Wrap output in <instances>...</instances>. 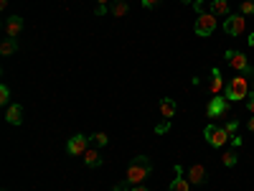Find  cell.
<instances>
[{"mask_svg":"<svg viewBox=\"0 0 254 191\" xmlns=\"http://www.w3.org/2000/svg\"><path fill=\"white\" fill-rule=\"evenodd\" d=\"M150 171H153V161L147 156H137V158H132L130 166H127L125 181H130L132 186H137V184H142L147 176H150Z\"/></svg>","mask_w":254,"mask_h":191,"instance_id":"cell-1","label":"cell"},{"mask_svg":"<svg viewBox=\"0 0 254 191\" xmlns=\"http://www.w3.org/2000/svg\"><path fill=\"white\" fill-rule=\"evenodd\" d=\"M89 143H92V138L76 133V135L69 138V143H66V153H69V156H84V153L89 151Z\"/></svg>","mask_w":254,"mask_h":191,"instance_id":"cell-6","label":"cell"},{"mask_svg":"<svg viewBox=\"0 0 254 191\" xmlns=\"http://www.w3.org/2000/svg\"><path fill=\"white\" fill-rule=\"evenodd\" d=\"M176 112H178V104H176V99H171V97H163V99H160V115H163V120H171Z\"/></svg>","mask_w":254,"mask_h":191,"instance_id":"cell-12","label":"cell"},{"mask_svg":"<svg viewBox=\"0 0 254 191\" xmlns=\"http://www.w3.org/2000/svg\"><path fill=\"white\" fill-rule=\"evenodd\" d=\"M242 143H244V140H242L239 135H231V145H234V148H242Z\"/></svg>","mask_w":254,"mask_h":191,"instance_id":"cell-28","label":"cell"},{"mask_svg":"<svg viewBox=\"0 0 254 191\" xmlns=\"http://www.w3.org/2000/svg\"><path fill=\"white\" fill-rule=\"evenodd\" d=\"M196 8V13H203V0H193V3H190Z\"/></svg>","mask_w":254,"mask_h":191,"instance_id":"cell-27","label":"cell"},{"mask_svg":"<svg viewBox=\"0 0 254 191\" xmlns=\"http://www.w3.org/2000/svg\"><path fill=\"white\" fill-rule=\"evenodd\" d=\"M249 49H254V33L249 36Z\"/></svg>","mask_w":254,"mask_h":191,"instance_id":"cell-34","label":"cell"},{"mask_svg":"<svg viewBox=\"0 0 254 191\" xmlns=\"http://www.w3.org/2000/svg\"><path fill=\"white\" fill-rule=\"evenodd\" d=\"M208 90H211V95H221L224 92V77H221V72L214 67L211 69V82H208Z\"/></svg>","mask_w":254,"mask_h":191,"instance_id":"cell-11","label":"cell"},{"mask_svg":"<svg viewBox=\"0 0 254 191\" xmlns=\"http://www.w3.org/2000/svg\"><path fill=\"white\" fill-rule=\"evenodd\" d=\"M239 13H242V15H254V0H242Z\"/></svg>","mask_w":254,"mask_h":191,"instance_id":"cell-21","label":"cell"},{"mask_svg":"<svg viewBox=\"0 0 254 191\" xmlns=\"http://www.w3.org/2000/svg\"><path fill=\"white\" fill-rule=\"evenodd\" d=\"M221 161H224V166H237V148H231V151H226L224 156H221Z\"/></svg>","mask_w":254,"mask_h":191,"instance_id":"cell-19","label":"cell"},{"mask_svg":"<svg viewBox=\"0 0 254 191\" xmlns=\"http://www.w3.org/2000/svg\"><path fill=\"white\" fill-rule=\"evenodd\" d=\"M226 110H229V99L221 97V95H214V97H211V102H208V107H206V115L208 117H219Z\"/></svg>","mask_w":254,"mask_h":191,"instance_id":"cell-8","label":"cell"},{"mask_svg":"<svg viewBox=\"0 0 254 191\" xmlns=\"http://www.w3.org/2000/svg\"><path fill=\"white\" fill-rule=\"evenodd\" d=\"M20 31H23V18L20 15H8L5 18V36H18Z\"/></svg>","mask_w":254,"mask_h":191,"instance_id":"cell-10","label":"cell"},{"mask_svg":"<svg viewBox=\"0 0 254 191\" xmlns=\"http://www.w3.org/2000/svg\"><path fill=\"white\" fill-rule=\"evenodd\" d=\"M203 138L208 140L211 148H224L229 143V133H226V127L224 125H206V130H203Z\"/></svg>","mask_w":254,"mask_h":191,"instance_id":"cell-3","label":"cell"},{"mask_svg":"<svg viewBox=\"0 0 254 191\" xmlns=\"http://www.w3.org/2000/svg\"><path fill=\"white\" fill-rule=\"evenodd\" d=\"M168 191H190V181L183 179V176H178V179H173L171 186H168Z\"/></svg>","mask_w":254,"mask_h":191,"instance_id":"cell-17","label":"cell"},{"mask_svg":"<svg viewBox=\"0 0 254 191\" xmlns=\"http://www.w3.org/2000/svg\"><path fill=\"white\" fill-rule=\"evenodd\" d=\"M112 191H132V184H130V181H122V184H117Z\"/></svg>","mask_w":254,"mask_h":191,"instance_id":"cell-25","label":"cell"},{"mask_svg":"<svg viewBox=\"0 0 254 191\" xmlns=\"http://www.w3.org/2000/svg\"><path fill=\"white\" fill-rule=\"evenodd\" d=\"M211 13L214 15H229V3L226 0H214V3H211Z\"/></svg>","mask_w":254,"mask_h":191,"instance_id":"cell-18","label":"cell"},{"mask_svg":"<svg viewBox=\"0 0 254 191\" xmlns=\"http://www.w3.org/2000/svg\"><path fill=\"white\" fill-rule=\"evenodd\" d=\"M8 8V0H0V10H5Z\"/></svg>","mask_w":254,"mask_h":191,"instance_id":"cell-33","label":"cell"},{"mask_svg":"<svg viewBox=\"0 0 254 191\" xmlns=\"http://www.w3.org/2000/svg\"><path fill=\"white\" fill-rule=\"evenodd\" d=\"M10 102V90H8V84H3L0 87V104H8Z\"/></svg>","mask_w":254,"mask_h":191,"instance_id":"cell-22","label":"cell"},{"mask_svg":"<svg viewBox=\"0 0 254 191\" xmlns=\"http://www.w3.org/2000/svg\"><path fill=\"white\" fill-rule=\"evenodd\" d=\"M224 56H226V61H229V67H234L239 74H254V67L249 64V59H247L242 51H237V49H229Z\"/></svg>","mask_w":254,"mask_h":191,"instance_id":"cell-4","label":"cell"},{"mask_svg":"<svg viewBox=\"0 0 254 191\" xmlns=\"http://www.w3.org/2000/svg\"><path fill=\"white\" fill-rule=\"evenodd\" d=\"M224 97L229 99V102H239V99H247L249 97V82H247V77H234L229 84H226V90H224Z\"/></svg>","mask_w":254,"mask_h":191,"instance_id":"cell-2","label":"cell"},{"mask_svg":"<svg viewBox=\"0 0 254 191\" xmlns=\"http://www.w3.org/2000/svg\"><path fill=\"white\" fill-rule=\"evenodd\" d=\"M224 127H226V133H229V135H237L239 122H237V120H229V122H224Z\"/></svg>","mask_w":254,"mask_h":191,"instance_id":"cell-23","label":"cell"},{"mask_svg":"<svg viewBox=\"0 0 254 191\" xmlns=\"http://www.w3.org/2000/svg\"><path fill=\"white\" fill-rule=\"evenodd\" d=\"M3 191H8V189H3Z\"/></svg>","mask_w":254,"mask_h":191,"instance_id":"cell-37","label":"cell"},{"mask_svg":"<svg viewBox=\"0 0 254 191\" xmlns=\"http://www.w3.org/2000/svg\"><path fill=\"white\" fill-rule=\"evenodd\" d=\"M247 110L254 115V92H249V97H247Z\"/></svg>","mask_w":254,"mask_h":191,"instance_id":"cell-26","label":"cell"},{"mask_svg":"<svg viewBox=\"0 0 254 191\" xmlns=\"http://www.w3.org/2000/svg\"><path fill=\"white\" fill-rule=\"evenodd\" d=\"M158 3H160V0H142V5H145V8H155Z\"/></svg>","mask_w":254,"mask_h":191,"instance_id":"cell-29","label":"cell"},{"mask_svg":"<svg viewBox=\"0 0 254 191\" xmlns=\"http://www.w3.org/2000/svg\"><path fill=\"white\" fill-rule=\"evenodd\" d=\"M92 143L102 148V145H107V143H110V135H107V133H94V135H92Z\"/></svg>","mask_w":254,"mask_h":191,"instance_id":"cell-20","label":"cell"},{"mask_svg":"<svg viewBox=\"0 0 254 191\" xmlns=\"http://www.w3.org/2000/svg\"><path fill=\"white\" fill-rule=\"evenodd\" d=\"M181 3H186V5H188V3H193V0H181Z\"/></svg>","mask_w":254,"mask_h":191,"instance_id":"cell-36","label":"cell"},{"mask_svg":"<svg viewBox=\"0 0 254 191\" xmlns=\"http://www.w3.org/2000/svg\"><path fill=\"white\" fill-rule=\"evenodd\" d=\"M244 28H247V18H244L242 13H239V15H226V20H224V31H226L229 36H242Z\"/></svg>","mask_w":254,"mask_h":191,"instance_id":"cell-7","label":"cell"},{"mask_svg":"<svg viewBox=\"0 0 254 191\" xmlns=\"http://www.w3.org/2000/svg\"><path fill=\"white\" fill-rule=\"evenodd\" d=\"M107 13V5H97V15H104Z\"/></svg>","mask_w":254,"mask_h":191,"instance_id":"cell-30","label":"cell"},{"mask_svg":"<svg viewBox=\"0 0 254 191\" xmlns=\"http://www.w3.org/2000/svg\"><path fill=\"white\" fill-rule=\"evenodd\" d=\"M247 127H249V130L254 133V117H249V122H247Z\"/></svg>","mask_w":254,"mask_h":191,"instance_id":"cell-32","label":"cell"},{"mask_svg":"<svg viewBox=\"0 0 254 191\" xmlns=\"http://www.w3.org/2000/svg\"><path fill=\"white\" fill-rule=\"evenodd\" d=\"M216 26H219V20H216V15L214 13H198V18H196V26H193V31L198 33V36H211L216 31Z\"/></svg>","mask_w":254,"mask_h":191,"instance_id":"cell-5","label":"cell"},{"mask_svg":"<svg viewBox=\"0 0 254 191\" xmlns=\"http://www.w3.org/2000/svg\"><path fill=\"white\" fill-rule=\"evenodd\" d=\"M168 127H171V120H163V122L155 127V133H158V135H163V133H168Z\"/></svg>","mask_w":254,"mask_h":191,"instance_id":"cell-24","label":"cell"},{"mask_svg":"<svg viewBox=\"0 0 254 191\" xmlns=\"http://www.w3.org/2000/svg\"><path fill=\"white\" fill-rule=\"evenodd\" d=\"M5 120H8L10 125H20V122H23V107H20V104H8Z\"/></svg>","mask_w":254,"mask_h":191,"instance_id":"cell-13","label":"cell"},{"mask_svg":"<svg viewBox=\"0 0 254 191\" xmlns=\"http://www.w3.org/2000/svg\"><path fill=\"white\" fill-rule=\"evenodd\" d=\"M110 3V0H97V5H107Z\"/></svg>","mask_w":254,"mask_h":191,"instance_id":"cell-35","label":"cell"},{"mask_svg":"<svg viewBox=\"0 0 254 191\" xmlns=\"http://www.w3.org/2000/svg\"><path fill=\"white\" fill-rule=\"evenodd\" d=\"M188 181L193 184V186H201V184H206V168L201 166V163H193L188 168Z\"/></svg>","mask_w":254,"mask_h":191,"instance_id":"cell-9","label":"cell"},{"mask_svg":"<svg viewBox=\"0 0 254 191\" xmlns=\"http://www.w3.org/2000/svg\"><path fill=\"white\" fill-rule=\"evenodd\" d=\"M132 191H150V189H145L142 184H137V186H132Z\"/></svg>","mask_w":254,"mask_h":191,"instance_id":"cell-31","label":"cell"},{"mask_svg":"<svg viewBox=\"0 0 254 191\" xmlns=\"http://www.w3.org/2000/svg\"><path fill=\"white\" fill-rule=\"evenodd\" d=\"M84 163H87L89 168H99L102 166V156L94 151V148H89V151L84 153Z\"/></svg>","mask_w":254,"mask_h":191,"instance_id":"cell-15","label":"cell"},{"mask_svg":"<svg viewBox=\"0 0 254 191\" xmlns=\"http://www.w3.org/2000/svg\"><path fill=\"white\" fill-rule=\"evenodd\" d=\"M15 51H18V38L5 36L3 44H0V54H3V56H10V54H15Z\"/></svg>","mask_w":254,"mask_h":191,"instance_id":"cell-14","label":"cell"},{"mask_svg":"<svg viewBox=\"0 0 254 191\" xmlns=\"http://www.w3.org/2000/svg\"><path fill=\"white\" fill-rule=\"evenodd\" d=\"M127 10H130V5H127L125 0H117V3H112V5H110V13H112L115 18H122V15H127Z\"/></svg>","mask_w":254,"mask_h":191,"instance_id":"cell-16","label":"cell"}]
</instances>
